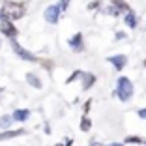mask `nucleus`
Returning a JSON list of instances; mask_svg holds the SVG:
<instances>
[{"label": "nucleus", "mask_w": 146, "mask_h": 146, "mask_svg": "<svg viewBox=\"0 0 146 146\" xmlns=\"http://www.w3.org/2000/svg\"><path fill=\"white\" fill-rule=\"evenodd\" d=\"M144 68H146V60H144Z\"/></svg>", "instance_id": "29"}, {"label": "nucleus", "mask_w": 146, "mask_h": 146, "mask_svg": "<svg viewBox=\"0 0 146 146\" xmlns=\"http://www.w3.org/2000/svg\"><path fill=\"white\" fill-rule=\"evenodd\" d=\"M107 146H125V142H111V144H107Z\"/></svg>", "instance_id": "25"}, {"label": "nucleus", "mask_w": 146, "mask_h": 146, "mask_svg": "<svg viewBox=\"0 0 146 146\" xmlns=\"http://www.w3.org/2000/svg\"><path fill=\"white\" fill-rule=\"evenodd\" d=\"M124 23L127 28H137V15H135L133 9L125 11V17H124Z\"/></svg>", "instance_id": "9"}, {"label": "nucleus", "mask_w": 146, "mask_h": 146, "mask_svg": "<svg viewBox=\"0 0 146 146\" xmlns=\"http://www.w3.org/2000/svg\"><path fill=\"white\" fill-rule=\"evenodd\" d=\"M111 4H114L116 8H120L122 11H129V9H131V8H129V4L125 2V0H111Z\"/></svg>", "instance_id": "15"}, {"label": "nucleus", "mask_w": 146, "mask_h": 146, "mask_svg": "<svg viewBox=\"0 0 146 146\" xmlns=\"http://www.w3.org/2000/svg\"><path fill=\"white\" fill-rule=\"evenodd\" d=\"M66 146H73V139H68V141H66Z\"/></svg>", "instance_id": "26"}, {"label": "nucleus", "mask_w": 146, "mask_h": 146, "mask_svg": "<svg viewBox=\"0 0 146 146\" xmlns=\"http://www.w3.org/2000/svg\"><path fill=\"white\" fill-rule=\"evenodd\" d=\"M60 13H62L60 4H51V6H47V8H45L43 17H45V21H47L49 25H56V23H58V19H60Z\"/></svg>", "instance_id": "3"}, {"label": "nucleus", "mask_w": 146, "mask_h": 146, "mask_svg": "<svg viewBox=\"0 0 146 146\" xmlns=\"http://www.w3.org/2000/svg\"><path fill=\"white\" fill-rule=\"evenodd\" d=\"M69 47H71L73 52H81L82 49H84V45H82V34L81 32H77V34H73L71 38H69Z\"/></svg>", "instance_id": "7"}, {"label": "nucleus", "mask_w": 146, "mask_h": 146, "mask_svg": "<svg viewBox=\"0 0 146 146\" xmlns=\"http://www.w3.org/2000/svg\"><path fill=\"white\" fill-rule=\"evenodd\" d=\"M26 81H28V84L30 86H34L36 90H39V88H41V81H39V77L38 75H34V73H26Z\"/></svg>", "instance_id": "12"}, {"label": "nucleus", "mask_w": 146, "mask_h": 146, "mask_svg": "<svg viewBox=\"0 0 146 146\" xmlns=\"http://www.w3.org/2000/svg\"><path fill=\"white\" fill-rule=\"evenodd\" d=\"M2 2H4V0H0V6H2Z\"/></svg>", "instance_id": "28"}, {"label": "nucleus", "mask_w": 146, "mask_h": 146, "mask_svg": "<svg viewBox=\"0 0 146 146\" xmlns=\"http://www.w3.org/2000/svg\"><path fill=\"white\" fill-rule=\"evenodd\" d=\"M137 114H139V118L146 120V107H144V109H139V111H137Z\"/></svg>", "instance_id": "21"}, {"label": "nucleus", "mask_w": 146, "mask_h": 146, "mask_svg": "<svg viewBox=\"0 0 146 146\" xmlns=\"http://www.w3.org/2000/svg\"><path fill=\"white\" fill-rule=\"evenodd\" d=\"M11 122H13V116H9V114L0 116V127L2 129H8L9 125H11Z\"/></svg>", "instance_id": "14"}, {"label": "nucleus", "mask_w": 146, "mask_h": 146, "mask_svg": "<svg viewBox=\"0 0 146 146\" xmlns=\"http://www.w3.org/2000/svg\"><path fill=\"white\" fill-rule=\"evenodd\" d=\"M127 36H125V32H116V41H122V39H125Z\"/></svg>", "instance_id": "23"}, {"label": "nucleus", "mask_w": 146, "mask_h": 146, "mask_svg": "<svg viewBox=\"0 0 146 146\" xmlns=\"http://www.w3.org/2000/svg\"><path fill=\"white\" fill-rule=\"evenodd\" d=\"M99 6H101V0H94V2H90V4L86 6V8L90 9V11H94V9H98Z\"/></svg>", "instance_id": "18"}, {"label": "nucleus", "mask_w": 146, "mask_h": 146, "mask_svg": "<svg viewBox=\"0 0 146 146\" xmlns=\"http://www.w3.org/2000/svg\"><path fill=\"white\" fill-rule=\"evenodd\" d=\"M54 146H64V144H60V142H58V144H54Z\"/></svg>", "instance_id": "27"}, {"label": "nucleus", "mask_w": 146, "mask_h": 146, "mask_svg": "<svg viewBox=\"0 0 146 146\" xmlns=\"http://www.w3.org/2000/svg\"><path fill=\"white\" fill-rule=\"evenodd\" d=\"M114 96L120 99V101H129L131 96H133V82L129 81L127 77H118Z\"/></svg>", "instance_id": "2"}, {"label": "nucleus", "mask_w": 146, "mask_h": 146, "mask_svg": "<svg viewBox=\"0 0 146 146\" xmlns=\"http://www.w3.org/2000/svg\"><path fill=\"white\" fill-rule=\"evenodd\" d=\"M124 142H127V144H142L144 141L141 137H137V135H129V137H125Z\"/></svg>", "instance_id": "17"}, {"label": "nucleus", "mask_w": 146, "mask_h": 146, "mask_svg": "<svg viewBox=\"0 0 146 146\" xmlns=\"http://www.w3.org/2000/svg\"><path fill=\"white\" fill-rule=\"evenodd\" d=\"M11 116H13L15 122H26L28 118H30V111H28V109H17Z\"/></svg>", "instance_id": "10"}, {"label": "nucleus", "mask_w": 146, "mask_h": 146, "mask_svg": "<svg viewBox=\"0 0 146 146\" xmlns=\"http://www.w3.org/2000/svg\"><path fill=\"white\" fill-rule=\"evenodd\" d=\"M25 2H13V0H4L2 6H0V21L4 19H11V21H17V19L25 17L26 8Z\"/></svg>", "instance_id": "1"}, {"label": "nucleus", "mask_w": 146, "mask_h": 146, "mask_svg": "<svg viewBox=\"0 0 146 146\" xmlns=\"http://www.w3.org/2000/svg\"><path fill=\"white\" fill-rule=\"evenodd\" d=\"M90 127H92V120L84 114L81 120V131H90Z\"/></svg>", "instance_id": "16"}, {"label": "nucleus", "mask_w": 146, "mask_h": 146, "mask_svg": "<svg viewBox=\"0 0 146 146\" xmlns=\"http://www.w3.org/2000/svg\"><path fill=\"white\" fill-rule=\"evenodd\" d=\"M90 107H92V99H88V101L84 103V114H86V112H90Z\"/></svg>", "instance_id": "24"}, {"label": "nucleus", "mask_w": 146, "mask_h": 146, "mask_svg": "<svg viewBox=\"0 0 146 146\" xmlns=\"http://www.w3.org/2000/svg\"><path fill=\"white\" fill-rule=\"evenodd\" d=\"M107 62H111V64L114 66L116 71H122V69L127 66V56L125 54H112V56L107 58Z\"/></svg>", "instance_id": "6"}, {"label": "nucleus", "mask_w": 146, "mask_h": 146, "mask_svg": "<svg viewBox=\"0 0 146 146\" xmlns=\"http://www.w3.org/2000/svg\"><path fill=\"white\" fill-rule=\"evenodd\" d=\"M77 77H82V71H75V73H73V75H71V77H69L66 82H73V81H75Z\"/></svg>", "instance_id": "19"}, {"label": "nucleus", "mask_w": 146, "mask_h": 146, "mask_svg": "<svg viewBox=\"0 0 146 146\" xmlns=\"http://www.w3.org/2000/svg\"><path fill=\"white\" fill-rule=\"evenodd\" d=\"M69 2H71V0H60V8H62V11H66V9L69 8Z\"/></svg>", "instance_id": "20"}, {"label": "nucleus", "mask_w": 146, "mask_h": 146, "mask_svg": "<svg viewBox=\"0 0 146 146\" xmlns=\"http://www.w3.org/2000/svg\"><path fill=\"white\" fill-rule=\"evenodd\" d=\"M103 11L107 13V15H111V17H118V15L122 13V9H120V8H116L114 4H111V6H107V8H105Z\"/></svg>", "instance_id": "13"}, {"label": "nucleus", "mask_w": 146, "mask_h": 146, "mask_svg": "<svg viewBox=\"0 0 146 146\" xmlns=\"http://www.w3.org/2000/svg\"><path fill=\"white\" fill-rule=\"evenodd\" d=\"M26 131L25 129H4L2 133H0V141H9V139H15L19 135H25Z\"/></svg>", "instance_id": "8"}, {"label": "nucleus", "mask_w": 146, "mask_h": 146, "mask_svg": "<svg viewBox=\"0 0 146 146\" xmlns=\"http://www.w3.org/2000/svg\"><path fill=\"white\" fill-rule=\"evenodd\" d=\"M39 62H41V66H43L45 69H51V66H52L51 60H39Z\"/></svg>", "instance_id": "22"}, {"label": "nucleus", "mask_w": 146, "mask_h": 146, "mask_svg": "<svg viewBox=\"0 0 146 146\" xmlns=\"http://www.w3.org/2000/svg\"><path fill=\"white\" fill-rule=\"evenodd\" d=\"M0 32H2L6 38H9V39H15L19 36L17 26L11 23V19H4V21H0Z\"/></svg>", "instance_id": "4"}, {"label": "nucleus", "mask_w": 146, "mask_h": 146, "mask_svg": "<svg viewBox=\"0 0 146 146\" xmlns=\"http://www.w3.org/2000/svg\"><path fill=\"white\" fill-rule=\"evenodd\" d=\"M96 82V75L94 73H82V90H90Z\"/></svg>", "instance_id": "11"}, {"label": "nucleus", "mask_w": 146, "mask_h": 146, "mask_svg": "<svg viewBox=\"0 0 146 146\" xmlns=\"http://www.w3.org/2000/svg\"><path fill=\"white\" fill-rule=\"evenodd\" d=\"M11 47H13V51H15V54L19 56V58H23V60H26V62H39V58L38 56H34L32 52H28L25 47H21L15 39H11Z\"/></svg>", "instance_id": "5"}]
</instances>
